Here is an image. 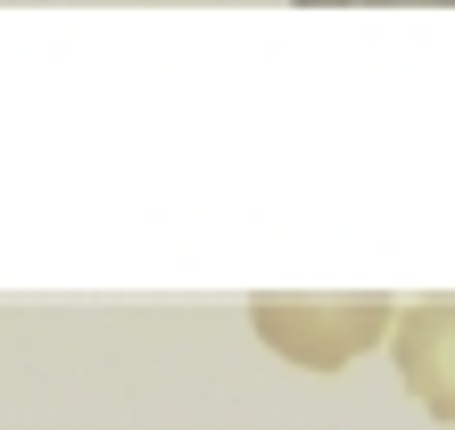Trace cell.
Wrapping results in <instances>:
<instances>
[{
    "label": "cell",
    "instance_id": "6da1fadb",
    "mask_svg": "<svg viewBox=\"0 0 455 430\" xmlns=\"http://www.w3.org/2000/svg\"><path fill=\"white\" fill-rule=\"evenodd\" d=\"M249 322H257V339L274 347L282 364H307V372H339V364H356L372 339H389L397 331V307L389 299H372V290H356V299H249Z\"/></svg>",
    "mask_w": 455,
    "mask_h": 430
},
{
    "label": "cell",
    "instance_id": "7a4b0ae2",
    "mask_svg": "<svg viewBox=\"0 0 455 430\" xmlns=\"http://www.w3.org/2000/svg\"><path fill=\"white\" fill-rule=\"evenodd\" d=\"M397 381L414 389V406L431 422H455V299H414L397 315Z\"/></svg>",
    "mask_w": 455,
    "mask_h": 430
},
{
    "label": "cell",
    "instance_id": "3957f363",
    "mask_svg": "<svg viewBox=\"0 0 455 430\" xmlns=\"http://www.w3.org/2000/svg\"><path fill=\"white\" fill-rule=\"evenodd\" d=\"M299 9H406V0H299ZM414 9H455V0H414Z\"/></svg>",
    "mask_w": 455,
    "mask_h": 430
}]
</instances>
